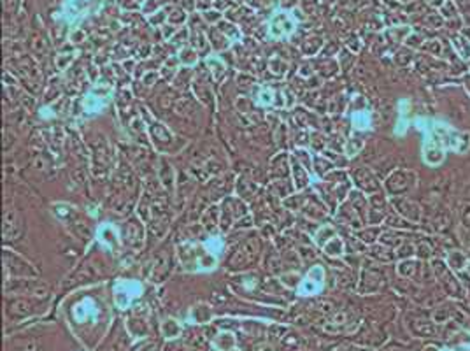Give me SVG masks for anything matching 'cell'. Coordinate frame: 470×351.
<instances>
[{
  "label": "cell",
  "instance_id": "cell-1",
  "mask_svg": "<svg viewBox=\"0 0 470 351\" xmlns=\"http://www.w3.org/2000/svg\"><path fill=\"white\" fill-rule=\"evenodd\" d=\"M214 346L221 351H232L235 348V337L232 332H221L214 339Z\"/></svg>",
  "mask_w": 470,
  "mask_h": 351
},
{
  "label": "cell",
  "instance_id": "cell-2",
  "mask_svg": "<svg viewBox=\"0 0 470 351\" xmlns=\"http://www.w3.org/2000/svg\"><path fill=\"white\" fill-rule=\"evenodd\" d=\"M162 332L167 339H176L181 334V327L176 320H165L162 325Z\"/></svg>",
  "mask_w": 470,
  "mask_h": 351
}]
</instances>
